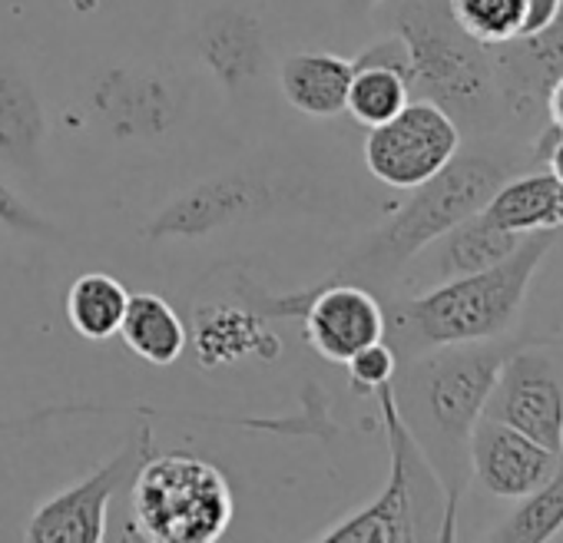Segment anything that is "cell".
<instances>
[{
	"label": "cell",
	"instance_id": "7",
	"mask_svg": "<svg viewBox=\"0 0 563 543\" xmlns=\"http://www.w3.org/2000/svg\"><path fill=\"white\" fill-rule=\"evenodd\" d=\"M156 454V437L150 424H140L93 474L74 487L44 500L31 523L27 540L37 543H103L110 523V500L120 487H130L136 470Z\"/></svg>",
	"mask_w": 563,
	"mask_h": 543
},
{
	"label": "cell",
	"instance_id": "20",
	"mask_svg": "<svg viewBox=\"0 0 563 543\" xmlns=\"http://www.w3.org/2000/svg\"><path fill=\"white\" fill-rule=\"evenodd\" d=\"M126 348L143 358L146 365H173L183 358L186 345H189V329L179 319V312L153 292H136L126 302L120 332H117Z\"/></svg>",
	"mask_w": 563,
	"mask_h": 543
},
{
	"label": "cell",
	"instance_id": "26",
	"mask_svg": "<svg viewBox=\"0 0 563 543\" xmlns=\"http://www.w3.org/2000/svg\"><path fill=\"white\" fill-rule=\"evenodd\" d=\"M100 408L93 405H51V408H41V411H31L24 418H8L0 421V434H21V431H34L54 418H67V414H97Z\"/></svg>",
	"mask_w": 563,
	"mask_h": 543
},
{
	"label": "cell",
	"instance_id": "14",
	"mask_svg": "<svg viewBox=\"0 0 563 543\" xmlns=\"http://www.w3.org/2000/svg\"><path fill=\"white\" fill-rule=\"evenodd\" d=\"M500 107L514 120H537L547 90L563 77V11L537 34L490 47Z\"/></svg>",
	"mask_w": 563,
	"mask_h": 543
},
{
	"label": "cell",
	"instance_id": "1",
	"mask_svg": "<svg viewBox=\"0 0 563 543\" xmlns=\"http://www.w3.org/2000/svg\"><path fill=\"white\" fill-rule=\"evenodd\" d=\"M556 232H533L517 252L471 276H457L421 289L415 299L385 309V342L398 362L418 358L444 345L497 342L520 319L533 276L543 265Z\"/></svg>",
	"mask_w": 563,
	"mask_h": 543
},
{
	"label": "cell",
	"instance_id": "13",
	"mask_svg": "<svg viewBox=\"0 0 563 543\" xmlns=\"http://www.w3.org/2000/svg\"><path fill=\"white\" fill-rule=\"evenodd\" d=\"M563 454L537 444L533 437L520 434L517 428L481 414L467 437V467L477 484L504 500H520L540 484H547Z\"/></svg>",
	"mask_w": 563,
	"mask_h": 543
},
{
	"label": "cell",
	"instance_id": "22",
	"mask_svg": "<svg viewBox=\"0 0 563 543\" xmlns=\"http://www.w3.org/2000/svg\"><path fill=\"white\" fill-rule=\"evenodd\" d=\"M560 530H563V461L547 484H540L537 490L520 497L517 510L500 527L490 530V540L547 543V540L560 536Z\"/></svg>",
	"mask_w": 563,
	"mask_h": 543
},
{
	"label": "cell",
	"instance_id": "2",
	"mask_svg": "<svg viewBox=\"0 0 563 543\" xmlns=\"http://www.w3.org/2000/svg\"><path fill=\"white\" fill-rule=\"evenodd\" d=\"M507 348L494 342L444 345L398 365L405 385H395V401L418 437L421 451L434 464L448 494V530L454 533L457 500L464 484L467 437L484 414L487 395L494 388L497 368Z\"/></svg>",
	"mask_w": 563,
	"mask_h": 543
},
{
	"label": "cell",
	"instance_id": "21",
	"mask_svg": "<svg viewBox=\"0 0 563 543\" xmlns=\"http://www.w3.org/2000/svg\"><path fill=\"white\" fill-rule=\"evenodd\" d=\"M130 292L120 279L107 272H87L67 292L70 329L87 342H107L120 332Z\"/></svg>",
	"mask_w": 563,
	"mask_h": 543
},
{
	"label": "cell",
	"instance_id": "19",
	"mask_svg": "<svg viewBox=\"0 0 563 543\" xmlns=\"http://www.w3.org/2000/svg\"><path fill=\"white\" fill-rule=\"evenodd\" d=\"M494 225L533 235V232H563V182L550 169L510 176L481 209Z\"/></svg>",
	"mask_w": 563,
	"mask_h": 543
},
{
	"label": "cell",
	"instance_id": "17",
	"mask_svg": "<svg viewBox=\"0 0 563 543\" xmlns=\"http://www.w3.org/2000/svg\"><path fill=\"white\" fill-rule=\"evenodd\" d=\"M189 342L202 368H225L249 355L272 362L282 352V339L268 329V319H262L249 306L229 302L199 309Z\"/></svg>",
	"mask_w": 563,
	"mask_h": 543
},
{
	"label": "cell",
	"instance_id": "28",
	"mask_svg": "<svg viewBox=\"0 0 563 543\" xmlns=\"http://www.w3.org/2000/svg\"><path fill=\"white\" fill-rule=\"evenodd\" d=\"M543 126L563 133V77L553 80V87L547 90V100H543Z\"/></svg>",
	"mask_w": 563,
	"mask_h": 543
},
{
	"label": "cell",
	"instance_id": "25",
	"mask_svg": "<svg viewBox=\"0 0 563 543\" xmlns=\"http://www.w3.org/2000/svg\"><path fill=\"white\" fill-rule=\"evenodd\" d=\"M0 222L21 235H54V225L4 179H0Z\"/></svg>",
	"mask_w": 563,
	"mask_h": 543
},
{
	"label": "cell",
	"instance_id": "23",
	"mask_svg": "<svg viewBox=\"0 0 563 543\" xmlns=\"http://www.w3.org/2000/svg\"><path fill=\"white\" fill-rule=\"evenodd\" d=\"M461 31L484 47L517 41L527 24V0H448Z\"/></svg>",
	"mask_w": 563,
	"mask_h": 543
},
{
	"label": "cell",
	"instance_id": "16",
	"mask_svg": "<svg viewBox=\"0 0 563 543\" xmlns=\"http://www.w3.org/2000/svg\"><path fill=\"white\" fill-rule=\"evenodd\" d=\"M47 113L34 80L21 64L0 60V166L24 186L44 173Z\"/></svg>",
	"mask_w": 563,
	"mask_h": 543
},
{
	"label": "cell",
	"instance_id": "11",
	"mask_svg": "<svg viewBox=\"0 0 563 543\" xmlns=\"http://www.w3.org/2000/svg\"><path fill=\"white\" fill-rule=\"evenodd\" d=\"M189 54L232 100L258 90L272 70L268 27L242 0H216L199 11L189 31Z\"/></svg>",
	"mask_w": 563,
	"mask_h": 543
},
{
	"label": "cell",
	"instance_id": "18",
	"mask_svg": "<svg viewBox=\"0 0 563 543\" xmlns=\"http://www.w3.org/2000/svg\"><path fill=\"white\" fill-rule=\"evenodd\" d=\"M278 93L286 103L312 120H335L345 113L352 60L325 51H299L278 64Z\"/></svg>",
	"mask_w": 563,
	"mask_h": 543
},
{
	"label": "cell",
	"instance_id": "6",
	"mask_svg": "<svg viewBox=\"0 0 563 543\" xmlns=\"http://www.w3.org/2000/svg\"><path fill=\"white\" fill-rule=\"evenodd\" d=\"M130 517L153 543H212L232 523L225 474L196 454H153L130 484Z\"/></svg>",
	"mask_w": 563,
	"mask_h": 543
},
{
	"label": "cell",
	"instance_id": "12",
	"mask_svg": "<svg viewBox=\"0 0 563 543\" xmlns=\"http://www.w3.org/2000/svg\"><path fill=\"white\" fill-rule=\"evenodd\" d=\"M278 196V186L268 182L258 173H219L209 179H199L186 192H179L173 202H166L146 225V239L153 242H173V239H206L222 229H232L252 215H258L265 206H272Z\"/></svg>",
	"mask_w": 563,
	"mask_h": 543
},
{
	"label": "cell",
	"instance_id": "10",
	"mask_svg": "<svg viewBox=\"0 0 563 543\" xmlns=\"http://www.w3.org/2000/svg\"><path fill=\"white\" fill-rule=\"evenodd\" d=\"M87 103L117 143H156L183 120L186 90L156 67L113 64L93 77Z\"/></svg>",
	"mask_w": 563,
	"mask_h": 543
},
{
	"label": "cell",
	"instance_id": "30",
	"mask_svg": "<svg viewBox=\"0 0 563 543\" xmlns=\"http://www.w3.org/2000/svg\"><path fill=\"white\" fill-rule=\"evenodd\" d=\"M335 4L345 14H372V11H378L385 4V0H335Z\"/></svg>",
	"mask_w": 563,
	"mask_h": 543
},
{
	"label": "cell",
	"instance_id": "29",
	"mask_svg": "<svg viewBox=\"0 0 563 543\" xmlns=\"http://www.w3.org/2000/svg\"><path fill=\"white\" fill-rule=\"evenodd\" d=\"M547 322V339H563V262H560V279L553 286V306L543 315Z\"/></svg>",
	"mask_w": 563,
	"mask_h": 543
},
{
	"label": "cell",
	"instance_id": "8",
	"mask_svg": "<svg viewBox=\"0 0 563 543\" xmlns=\"http://www.w3.org/2000/svg\"><path fill=\"white\" fill-rule=\"evenodd\" d=\"M484 414L563 454V348L550 342L507 348Z\"/></svg>",
	"mask_w": 563,
	"mask_h": 543
},
{
	"label": "cell",
	"instance_id": "15",
	"mask_svg": "<svg viewBox=\"0 0 563 543\" xmlns=\"http://www.w3.org/2000/svg\"><path fill=\"white\" fill-rule=\"evenodd\" d=\"M527 235L507 232L500 225H494L481 209L467 219H461L454 229H448L441 239H434L428 248H421L401 276H408L405 282L411 289H431L438 282L457 279V276H471V272H481L487 265H497L500 258H507L510 252L520 248Z\"/></svg>",
	"mask_w": 563,
	"mask_h": 543
},
{
	"label": "cell",
	"instance_id": "27",
	"mask_svg": "<svg viewBox=\"0 0 563 543\" xmlns=\"http://www.w3.org/2000/svg\"><path fill=\"white\" fill-rule=\"evenodd\" d=\"M533 156H537V159H543V163H547V169L563 182V133H556V130L543 126V130H540V136H537V143H533Z\"/></svg>",
	"mask_w": 563,
	"mask_h": 543
},
{
	"label": "cell",
	"instance_id": "24",
	"mask_svg": "<svg viewBox=\"0 0 563 543\" xmlns=\"http://www.w3.org/2000/svg\"><path fill=\"white\" fill-rule=\"evenodd\" d=\"M398 365H401V362H398L395 348H391L385 339L375 342V345H368V348H362L358 355H352V358L345 362L349 378H352V388H355L358 395H375L382 385L395 381Z\"/></svg>",
	"mask_w": 563,
	"mask_h": 543
},
{
	"label": "cell",
	"instance_id": "5",
	"mask_svg": "<svg viewBox=\"0 0 563 543\" xmlns=\"http://www.w3.org/2000/svg\"><path fill=\"white\" fill-rule=\"evenodd\" d=\"M388 441V477L375 500L342 517L319 533L325 543H415V540H454L448 530L444 484L421 451L418 437L405 424L391 381L375 391Z\"/></svg>",
	"mask_w": 563,
	"mask_h": 543
},
{
	"label": "cell",
	"instance_id": "3",
	"mask_svg": "<svg viewBox=\"0 0 563 543\" xmlns=\"http://www.w3.org/2000/svg\"><path fill=\"white\" fill-rule=\"evenodd\" d=\"M504 179H510L507 159L494 153L457 149L441 173L408 189L411 196L401 202V209L332 272L329 282H358L372 292L391 289L421 248H428L461 219L484 209Z\"/></svg>",
	"mask_w": 563,
	"mask_h": 543
},
{
	"label": "cell",
	"instance_id": "9",
	"mask_svg": "<svg viewBox=\"0 0 563 543\" xmlns=\"http://www.w3.org/2000/svg\"><path fill=\"white\" fill-rule=\"evenodd\" d=\"M461 149L457 123L428 100H408L365 136L368 173L391 189H415L441 173Z\"/></svg>",
	"mask_w": 563,
	"mask_h": 543
},
{
	"label": "cell",
	"instance_id": "4",
	"mask_svg": "<svg viewBox=\"0 0 563 543\" xmlns=\"http://www.w3.org/2000/svg\"><path fill=\"white\" fill-rule=\"evenodd\" d=\"M378 11L408 51L415 100L441 107L457 130L481 133L497 123L504 107L490 47L461 31L448 0H385Z\"/></svg>",
	"mask_w": 563,
	"mask_h": 543
}]
</instances>
